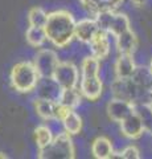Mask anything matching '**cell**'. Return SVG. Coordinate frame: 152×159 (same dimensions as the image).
<instances>
[{
	"mask_svg": "<svg viewBox=\"0 0 152 159\" xmlns=\"http://www.w3.org/2000/svg\"><path fill=\"white\" fill-rule=\"evenodd\" d=\"M94 19L98 27L102 31L107 32L112 36H118L119 33L124 32L126 29L131 28L130 19L126 13L116 12V11H105L94 15Z\"/></svg>",
	"mask_w": 152,
	"mask_h": 159,
	"instance_id": "obj_5",
	"label": "cell"
},
{
	"mask_svg": "<svg viewBox=\"0 0 152 159\" xmlns=\"http://www.w3.org/2000/svg\"><path fill=\"white\" fill-rule=\"evenodd\" d=\"M48 19V13L41 7H33L28 12V23L31 27H44Z\"/></svg>",
	"mask_w": 152,
	"mask_h": 159,
	"instance_id": "obj_23",
	"label": "cell"
},
{
	"mask_svg": "<svg viewBox=\"0 0 152 159\" xmlns=\"http://www.w3.org/2000/svg\"><path fill=\"white\" fill-rule=\"evenodd\" d=\"M58 62H60V58H58L54 51L41 49V51L37 52L33 65H35L40 78H48L53 76V72H54Z\"/></svg>",
	"mask_w": 152,
	"mask_h": 159,
	"instance_id": "obj_8",
	"label": "cell"
},
{
	"mask_svg": "<svg viewBox=\"0 0 152 159\" xmlns=\"http://www.w3.org/2000/svg\"><path fill=\"white\" fill-rule=\"evenodd\" d=\"M25 39L27 43L31 47L40 48L44 45V43L46 41V34L44 31V27H31L27 29L25 32Z\"/></svg>",
	"mask_w": 152,
	"mask_h": 159,
	"instance_id": "obj_21",
	"label": "cell"
},
{
	"mask_svg": "<svg viewBox=\"0 0 152 159\" xmlns=\"http://www.w3.org/2000/svg\"><path fill=\"white\" fill-rule=\"evenodd\" d=\"M111 92L115 98H122L136 103L143 90L136 85L132 78H115L111 84Z\"/></svg>",
	"mask_w": 152,
	"mask_h": 159,
	"instance_id": "obj_7",
	"label": "cell"
},
{
	"mask_svg": "<svg viewBox=\"0 0 152 159\" xmlns=\"http://www.w3.org/2000/svg\"><path fill=\"white\" fill-rule=\"evenodd\" d=\"M106 110H107V116L110 117L111 121L119 123L122 119H124L127 116H130L135 110V103L114 97L107 103Z\"/></svg>",
	"mask_w": 152,
	"mask_h": 159,
	"instance_id": "obj_9",
	"label": "cell"
},
{
	"mask_svg": "<svg viewBox=\"0 0 152 159\" xmlns=\"http://www.w3.org/2000/svg\"><path fill=\"white\" fill-rule=\"evenodd\" d=\"M35 89H37V97L45 98L53 102H58L62 92V88L52 77L40 78Z\"/></svg>",
	"mask_w": 152,
	"mask_h": 159,
	"instance_id": "obj_12",
	"label": "cell"
},
{
	"mask_svg": "<svg viewBox=\"0 0 152 159\" xmlns=\"http://www.w3.org/2000/svg\"><path fill=\"white\" fill-rule=\"evenodd\" d=\"M148 69H150V72H151V74H152V60H151V64H150V66H148Z\"/></svg>",
	"mask_w": 152,
	"mask_h": 159,
	"instance_id": "obj_27",
	"label": "cell"
},
{
	"mask_svg": "<svg viewBox=\"0 0 152 159\" xmlns=\"http://www.w3.org/2000/svg\"><path fill=\"white\" fill-rule=\"evenodd\" d=\"M76 19L74 16L65 9L48 13L46 23L44 25V31L49 40L57 48H65L74 39Z\"/></svg>",
	"mask_w": 152,
	"mask_h": 159,
	"instance_id": "obj_1",
	"label": "cell"
},
{
	"mask_svg": "<svg viewBox=\"0 0 152 159\" xmlns=\"http://www.w3.org/2000/svg\"><path fill=\"white\" fill-rule=\"evenodd\" d=\"M131 3H132V6L136 8H143L147 4V0H131Z\"/></svg>",
	"mask_w": 152,
	"mask_h": 159,
	"instance_id": "obj_25",
	"label": "cell"
},
{
	"mask_svg": "<svg viewBox=\"0 0 152 159\" xmlns=\"http://www.w3.org/2000/svg\"><path fill=\"white\" fill-rule=\"evenodd\" d=\"M136 64L134 61V54H124L119 53V57L116 58L114 72L115 78H131L135 73Z\"/></svg>",
	"mask_w": 152,
	"mask_h": 159,
	"instance_id": "obj_16",
	"label": "cell"
},
{
	"mask_svg": "<svg viewBox=\"0 0 152 159\" xmlns=\"http://www.w3.org/2000/svg\"><path fill=\"white\" fill-rule=\"evenodd\" d=\"M37 157L40 159H74L76 147L72 135L66 131L53 135V139L48 146L38 148Z\"/></svg>",
	"mask_w": 152,
	"mask_h": 159,
	"instance_id": "obj_3",
	"label": "cell"
},
{
	"mask_svg": "<svg viewBox=\"0 0 152 159\" xmlns=\"http://www.w3.org/2000/svg\"><path fill=\"white\" fill-rule=\"evenodd\" d=\"M82 101V94L80 92V89L77 88H67L62 89L58 103H61L62 106H65L67 109H76L81 105Z\"/></svg>",
	"mask_w": 152,
	"mask_h": 159,
	"instance_id": "obj_20",
	"label": "cell"
},
{
	"mask_svg": "<svg viewBox=\"0 0 152 159\" xmlns=\"http://www.w3.org/2000/svg\"><path fill=\"white\" fill-rule=\"evenodd\" d=\"M0 159H8V155L4 152H0Z\"/></svg>",
	"mask_w": 152,
	"mask_h": 159,
	"instance_id": "obj_26",
	"label": "cell"
},
{
	"mask_svg": "<svg viewBox=\"0 0 152 159\" xmlns=\"http://www.w3.org/2000/svg\"><path fill=\"white\" fill-rule=\"evenodd\" d=\"M120 154V159L123 158V159H139L140 158V151H139V148L134 146V145H130V146H127L126 148Z\"/></svg>",
	"mask_w": 152,
	"mask_h": 159,
	"instance_id": "obj_24",
	"label": "cell"
},
{
	"mask_svg": "<svg viewBox=\"0 0 152 159\" xmlns=\"http://www.w3.org/2000/svg\"><path fill=\"white\" fill-rule=\"evenodd\" d=\"M119 126L122 134L128 139H138L143 135V133H145L143 122H141L139 114L135 110L130 116H127L124 119H122L119 122Z\"/></svg>",
	"mask_w": 152,
	"mask_h": 159,
	"instance_id": "obj_10",
	"label": "cell"
},
{
	"mask_svg": "<svg viewBox=\"0 0 152 159\" xmlns=\"http://www.w3.org/2000/svg\"><path fill=\"white\" fill-rule=\"evenodd\" d=\"M60 121L62 122L63 129L67 134L70 135H76L81 131L82 129V119L80 114H77L74 109H66V111L63 113Z\"/></svg>",
	"mask_w": 152,
	"mask_h": 159,
	"instance_id": "obj_18",
	"label": "cell"
},
{
	"mask_svg": "<svg viewBox=\"0 0 152 159\" xmlns=\"http://www.w3.org/2000/svg\"><path fill=\"white\" fill-rule=\"evenodd\" d=\"M90 47V52L91 56H94L95 58L101 60L106 58L110 53V40H109V33L99 29L94 37H93L91 41L87 44Z\"/></svg>",
	"mask_w": 152,
	"mask_h": 159,
	"instance_id": "obj_13",
	"label": "cell"
},
{
	"mask_svg": "<svg viewBox=\"0 0 152 159\" xmlns=\"http://www.w3.org/2000/svg\"><path fill=\"white\" fill-rule=\"evenodd\" d=\"M101 61L94 56H87L83 58L81 65V78H80V92L82 97L89 101H97L102 96L103 84L99 77Z\"/></svg>",
	"mask_w": 152,
	"mask_h": 159,
	"instance_id": "obj_2",
	"label": "cell"
},
{
	"mask_svg": "<svg viewBox=\"0 0 152 159\" xmlns=\"http://www.w3.org/2000/svg\"><path fill=\"white\" fill-rule=\"evenodd\" d=\"M115 47L119 53L134 54L138 49V37L131 28L115 36Z\"/></svg>",
	"mask_w": 152,
	"mask_h": 159,
	"instance_id": "obj_14",
	"label": "cell"
},
{
	"mask_svg": "<svg viewBox=\"0 0 152 159\" xmlns=\"http://www.w3.org/2000/svg\"><path fill=\"white\" fill-rule=\"evenodd\" d=\"M52 78L62 89L77 88L78 81H80V70L70 61H60L53 72Z\"/></svg>",
	"mask_w": 152,
	"mask_h": 159,
	"instance_id": "obj_6",
	"label": "cell"
},
{
	"mask_svg": "<svg viewBox=\"0 0 152 159\" xmlns=\"http://www.w3.org/2000/svg\"><path fill=\"white\" fill-rule=\"evenodd\" d=\"M99 32V27L94 17L82 19L80 21H76L74 28V37L83 44H89L93 37Z\"/></svg>",
	"mask_w": 152,
	"mask_h": 159,
	"instance_id": "obj_11",
	"label": "cell"
},
{
	"mask_svg": "<svg viewBox=\"0 0 152 159\" xmlns=\"http://www.w3.org/2000/svg\"><path fill=\"white\" fill-rule=\"evenodd\" d=\"M35 139H36V145L38 146V148H42L48 146L50 141L53 139V133L52 129L48 127L45 125L37 126L35 129Z\"/></svg>",
	"mask_w": 152,
	"mask_h": 159,
	"instance_id": "obj_22",
	"label": "cell"
},
{
	"mask_svg": "<svg viewBox=\"0 0 152 159\" xmlns=\"http://www.w3.org/2000/svg\"><path fill=\"white\" fill-rule=\"evenodd\" d=\"M114 147L109 138L106 137H98L91 145V154L97 159H110Z\"/></svg>",
	"mask_w": 152,
	"mask_h": 159,
	"instance_id": "obj_19",
	"label": "cell"
},
{
	"mask_svg": "<svg viewBox=\"0 0 152 159\" xmlns=\"http://www.w3.org/2000/svg\"><path fill=\"white\" fill-rule=\"evenodd\" d=\"M38 80L40 76L32 62H19L11 70V84L19 93H29L35 90Z\"/></svg>",
	"mask_w": 152,
	"mask_h": 159,
	"instance_id": "obj_4",
	"label": "cell"
},
{
	"mask_svg": "<svg viewBox=\"0 0 152 159\" xmlns=\"http://www.w3.org/2000/svg\"><path fill=\"white\" fill-rule=\"evenodd\" d=\"M82 7L93 16L105 11H116L124 0H80Z\"/></svg>",
	"mask_w": 152,
	"mask_h": 159,
	"instance_id": "obj_15",
	"label": "cell"
},
{
	"mask_svg": "<svg viewBox=\"0 0 152 159\" xmlns=\"http://www.w3.org/2000/svg\"><path fill=\"white\" fill-rule=\"evenodd\" d=\"M33 105H35L36 113L42 119H45V121H53V119H54L56 121L58 102H53V101H49V99L37 97L35 99V103H33Z\"/></svg>",
	"mask_w": 152,
	"mask_h": 159,
	"instance_id": "obj_17",
	"label": "cell"
}]
</instances>
